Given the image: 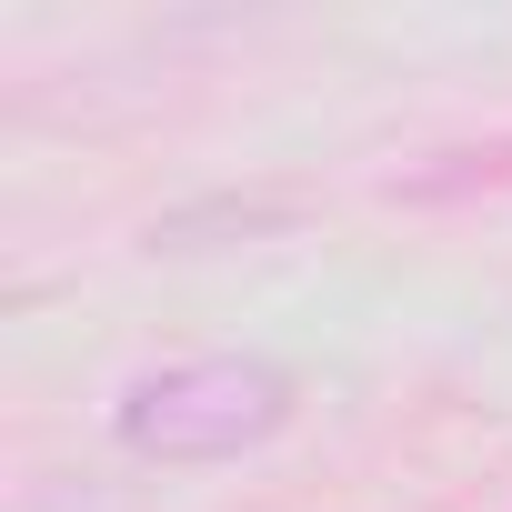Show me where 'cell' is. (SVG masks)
I'll use <instances>...</instances> for the list:
<instances>
[{
  "label": "cell",
  "instance_id": "1",
  "mask_svg": "<svg viewBox=\"0 0 512 512\" xmlns=\"http://www.w3.org/2000/svg\"><path fill=\"white\" fill-rule=\"evenodd\" d=\"M302 382L262 352H191V362H161L121 392L111 432L141 452V462H231L251 442H272L292 422Z\"/></svg>",
  "mask_w": 512,
  "mask_h": 512
}]
</instances>
